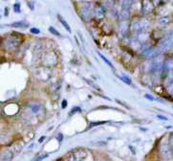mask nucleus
<instances>
[{"instance_id":"f257e3e1","label":"nucleus","mask_w":173,"mask_h":161,"mask_svg":"<svg viewBox=\"0 0 173 161\" xmlns=\"http://www.w3.org/2000/svg\"><path fill=\"white\" fill-rule=\"evenodd\" d=\"M20 42H21V40L18 37L11 35V36L4 38L3 47L7 52L12 53V52H14L17 50V48L20 46Z\"/></svg>"},{"instance_id":"f03ea898","label":"nucleus","mask_w":173,"mask_h":161,"mask_svg":"<svg viewBox=\"0 0 173 161\" xmlns=\"http://www.w3.org/2000/svg\"><path fill=\"white\" fill-rule=\"evenodd\" d=\"M87 157V152L83 149H75L65 155L68 161H83Z\"/></svg>"},{"instance_id":"7ed1b4c3","label":"nucleus","mask_w":173,"mask_h":161,"mask_svg":"<svg viewBox=\"0 0 173 161\" xmlns=\"http://www.w3.org/2000/svg\"><path fill=\"white\" fill-rule=\"evenodd\" d=\"M58 62V55L54 51H50L45 53L41 58V63L43 66H46V67H52V66L57 65Z\"/></svg>"},{"instance_id":"20e7f679","label":"nucleus","mask_w":173,"mask_h":161,"mask_svg":"<svg viewBox=\"0 0 173 161\" xmlns=\"http://www.w3.org/2000/svg\"><path fill=\"white\" fill-rule=\"evenodd\" d=\"M35 75L38 80L45 82L49 79L50 76H51V70L49 69V67H46V66L42 65V67L36 69Z\"/></svg>"},{"instance_id":"39448f33","label":"nucleus","mask_w":173,"mask_h":161,"mask_svg":"<svg viewBox=\"0 0 173 161\" xmlns=\"http://www.w3.org/2000/svg\"><path fill=\"white\" fill-rule=\"evenodd\" d=\"M160 154L163 159L165 160H169L172 158L173 156V151L171 150L169 144H167V145H165V144H163V145L161 146L160 148Z\"/></svg>"},{"instance_id":"423d86ee","label":"nucleus","mask_w":173,"mask_h":161,"mask_svg":"<svg viewBox=\"0 0 173 161\" xmlns=\"http://www.w3.org/2000/svg\"><path fill=\"white\" fill-rule=\"evenodd\" d=\"M95 18H98V19H102L104 18L105 14H106V12H105V7L103 6V5H100V4H97L96 6H95L94 8V12H93Z\"/></svg>"},{"instance_id":"0eeeda50","label":"nucleus","mask_w":173,"mask_h":161,"mask_svg":"<svg viewBox=\"0 0 173 161\" xmlns=\"http://www.w3.org/2000/svg\"><path fill=\"white\" fill-rule=\"evenodd\" d=\"M154 10V4L151 0H143L142 1V7L141 11L144 14H149Z\"/></svg>"},{"instance_id":"6e6552de","label":"nucleus","mask_w":173,"mask_h":161,"mask_svg":"<svg viewBox=\"0 0 173 161\" xmlns=\"http://www.w3.org/2000/svg\"><path fill=\"white\" fill-rule=\"evenodd\" d=\"M93 8H92V5L91 3H85L82 5V8L80 11V14L83 18H90L91 14L93 13Z\"/></svg>"},{"instance_id":"1a4fd4ad","label":"nucleus","mask_w":173,"mask_h":161,"mask_svg":"<svg viewBox=\"0 0 173 161\" xmlns=\"http://www.w3.org/2000/svg\"><path fill=\"white\" fill-rule=\"evenodd\" d=\"M13 160V153L12 151L6 150L1 153V159L0 161H12Z\"/></svg>"},{"instance_id":"9d476101","label":"nucleus","mask_w":173,"mask_h":161,"mask_svg":"<svg viewBox=\"0 0 173 161\" xmlns=\"http://www.w3.org/2000/svg\"><path fill=\"white\" fill-rule=\"evenodd\" d=\"M128 28H130V27H129V25L127 24L126 20H121V27H120V32H121V34L122 37H125L126 36Z\"/></svg>"},{"instance_id":"9b49d317","label":"nucleus","mask_w":173,"mask_h":161,"mask_svg":"<svg viewBox=\"0 0 173 161\" xmlns=\"http://www.w3.org/2000/svg\"><path fill=\"white\" fill-rule=\"evenodd\" d=\"M164 68H165V70H167V71L173 69V58H167V59H165Z\"/></svg>"},{"instance_id":"f8f14e48","label":"nucleus","mask_w":173,"mask_h":161,"mask_svg":"<svg viewBox=\"0 0 173 161\" xmlns=\"http://www.w3.org/2000/svg\"><path fill=\"white\" fill-rule=\"evenodd\" d=\"M12 27H14V28H27L29 26V23L27 21H17V22H14V23L11 24Z\"/></svg>"},{"instance_id":"ddd939ff","label":"nucleus","mask_w":173,"mask_h":161,"mask_svg":"<svg viewBox=\"0 0 173 161\" xmlns=\"http://www.w3.org/2000/svg\"><path fill=\"white\" fill-rule=\"evenodd\" d=\"M30 109H31L32 113L37 114V113L41 110V105H40L39 104H36V103L31 104V105H30Z\"/></svg>"},{"instance_id":"4468645a","label":"nucleus","mask_w":173,"mask_h":161,"mask_svg":"<svg viewBox=\"0 0 173 161\" xmlns=\"http://www.w3.org/2000/svg\"><path fill=\"white\" fill-rule=\"evenodd\" d=\"M134 0H122L121 1V9L122 10H130Z\"/></svg>"},{"instance_id":"2eb2a0df","label":"nucleus","mask_w":173,"mask_h":161,"mask_svg":"<svg viewBox=\"0 0 173 161\" xmlns=\"http://www.w3.org/2000/svg\"><path fill=\"white\" fill-rule=\"evenodd\" d=\"M58 20H59V22L61 24H62V26L64 27V28L68 31L69 33H72V30H71V28H70V26H69V24L67 23L66 22V20L62 18V16H61L60 14H58Z\"/></svg>"},{"instance_id":"dca6fc26","label":"nucleus","mask_w":173,"mask_h":161,"mask_svg":"<svg viewBox=\"0 0 173 161\" xmlns=\"http://www.w3.org/2000/svg\"><path fill=\"white\" fill-rule=\"evenodd\" d=\"M129 16H130V10H122L121 9V12L120 14L121 20H127L129 18Z\"/></svg>"},{"instance_id":"f3484780","label":"nucleus","mask_w":173,"mask_h":161,"mask_svg":"<svg viewBox=\"0 0 173 161\" xmlns=\"http://www.w3.org/2000/svg\"><path fill=\"white\" fill-rule=\"evenodd\" d=\"M98 55H99V58H100V59H102V60H103V62H104L105 63H106V64H107L108 66H110V67H111V68H114V66H113V64H112V63H111L109 62V60H107L106 58H105V57L103 56V55H102V54H100L99 52H98Z\"/></svg>"},{"instance_id":"a211bd4d","label":"nucleus","mask_w":173,"mask_h":161,"mask_svg":"<svg viewBox=\"0 0 173 161\" xmlns=\"http://www.w3.org/2000/svg\"><path fill=\"white\" fill-rule=\"evenodd\" d=\"M48 30H49V32L51 33L52 35H54V36H57V37H61V36H60V34H59V32L55 30L53 26H50L49 28H48Z\"/></svg>"},{"instance_id":"6ab92c4d","label":"nucleus","mask_w":173,"mask_h":161,"mask_svg":"<svg viewBox=\"0 0 173 161\" xmlns=\"http://www.w3.org/2000/svg\"><path fill=\"white\" fill-rule=\"evenodd\" d=\"M120 79H121L122 82H125V84H127V85H131V84H132L130 78H128V77L125 76V75H122V77H120Z\"/></svg>"},{"instance_id":"aec40b11","label":"nucleus","mask_w":173,"mask_h":161,"mask_svg":"<svg viewBox=\"0 0 173 161\" xmlns=\"http://www.w3.org/2000/svg\"><path fill=\"white\" fill-rule=\"evenodd\" d=\"M159 22H160L161 25H166L169 22V18H163L159 20Z\"/></svg>"},{"instance_id":"412c9836","label":"nucleus","mask_w":173,"mask_h":161,"mask_svg":"<svg viewBox=\"0 0 173 161\" xmlns=\"http://www.w3.org/2000/svg\"><path fill=\"white\" fill-rule=\"evenodd\" d=\"M85 82H87V84H88V85H91L92 87H94V88H95V89H98V90H99V86H98V85H97L96 84H94V82H92L91 80H85Z\"/></svg>"},{"instance_id":"4be33fe9","label":"nucleus","mask_w":173,"mask_h":161,"mask_svg":"<svg viewBox=\"0 0 173 161\" xmlns=\"http://www.w3.org/2000/svg\"><path fill=\"white\" fill-rule=\"evenodd\" d=\"M14 12H15L16 14L20 13V12H21V10H20V4H19V3H15V4L14 5Z\"/></svg>"},{"instance_id":"5701e85b","label":"nucleus","mask_w":173,"mask_h":161,"mask_svg":"<svg viewBox=\"0 0 173 161\" xmlns=\"http://www.w3.org/2000/svg\"><path fill=\"white\" fill-rule=\"evenodd\" d=\"M168 144H169V146H170L171 150L173 151V132L170 133V135H169V138H168Z\"/></svg>"},{"instance_id":"b1692460","label":"nucleus","mask_w":173,"mask_h":161,"mask_svg":"<svg viewBox=\"0 0 173 161\" xmlns=\"http://www.w3.org/2000/svg\"><path fill=\"white\" fill-rule=\"evenodd\" d=\"M30 32L32 33V34H35V35H38L40 33L39 29H36V28H31Z\"/></svg>"},{"instance_id":"393cba45","label":"nucleus","mask_w":173,"mask_h":161,"mask_svg":"<svg viewBox=\"0 0 173 161\" xmlns=\"http://www.w3.org/2000/svg\"><path fill=\"white\" fill-rule=\"evenodd\" d=\"M47 156H48V153L41 154L40 156H38V158H36V161H41V160H43V159H45Z\"/></svg>"},{"instance_id":"a878e982","label":"nucleus","mask_w":173,"mask_h":161,"mask_svg":"<svg viewBox=\"0 0 173 161\" xmlns=\"http://www.w3.org/2000/svg\"><path fill=\"white\" fill-rule=\"evenodd\" d=\"M144 98H146V99H148V100H150V101H155V98H153L151 95H148V94H146V95H144Z\"/></svg>"},{"instance_id":"bb28decb","label":"nucleus","mask_w":173,"mask_h":161,"mask_svg":"<svg viewBox=\"0 0 173 161\" xmlns=\"http://www.w3.org/2000/svg\"><path fill=\"white\" fill-rule=\"evenodd\" d=\"M157 118H159L160 120H165V121L168 120V119H167V117H165V116H163V115H157Z\"/></svg>"},{"instance_id":"cd10ccee","label":"nucleus","mask_w":173,"mask_h":161,"mask_svg":"<svg viewBox=\"0 0 173 161\" xmlns=\"http://www.w3.org/2000/svg\"><path fill=\"white\" fill-rule=\"evenodd\" d=\"M67 107V101L66 100H63L62 101V108H65Z\"/></svg>"},{"instance_id":"c85d7f7f","label":"nucleus","mask_w":173,"mask_h":161,"mask_svg":"<svg viewBox=\"0 0 173 161\" xmlns=\"http://www.w3.org/2000/svg\"><path fill=\"white\" fill-rule=\"evenodd\" d=\"M44 138H45V137H44V136H43V137H41V138H40V139H39V143H42V141H43V140H44Z\"/></svg>"},{"instance_id":"c756f323","label":"nucleus","mask_w":173,"mask_h":161,"mask_svg":"<svg viewBox=\"0 0 173 161\" xmlns=\"http://www.w3.org/2000/svg\"><path fill=\"white\" fill-rule=\"evenodd\" d=\"M171 127H172L171 126H166V129H171Z\"/></svg>"}]
</instances>
